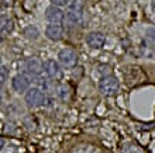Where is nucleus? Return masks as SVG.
Returning a JSON list of instances; mask_svg holds the SVG:
<instances>
[{"mask_svg":"<svg viewBox=\"0 0 155 153\" xmlns=\"http://www.w3.org/2000/svg\"><path fill=\"white\" fill-rule=\"evenodd\" d=\"M23 70L30 76H38L44 70V65L38 58H27L23 62Z\"/></svg>","mask_w":155,"mask_h":153,"instance_id":"obj_4","label":"nucleus"},{"mask_svg":"<svg viewBox=\"0 0 155 153\" xmlns=\"http://www.w3.org/2000/svg\"><path fill=\"white\" fill-rule=\"evenodd\" d=\"M68 8H69L71 11L82 13V10H83V3H82L81 0H69V3H68Z\"/></svg>","mask_w":155,"mask_h":153,"instance_id":"obj_11","label":"nucleus"},{"mask_svg":"<svg viewBox=\"0 0 155 153\" xmlns=\"http://www.w3.org/2000/svg\"><path fill=\"white\" fill-rule=\"evenodd\" d=\"M104 42H106V37L104 34L102 32H97V31H93V32H89L86 35V44L89 45L92 49H100L104 46Z\"/></svg>","mask_w":155,"mask_h":153,"instance_id":"obj_5","label":"nucleus"},{"mask_svg":"<svg viewBox=\"0 0 155 153\" xmlns=\"http://www.w3.org/2000/svg\"><path fill=\"white\" fill-rule=\"evenodd\" d=\"M145 38L150 41V44L155 48V28H147L145 30Z\"/></svg>","mask_w":155,"mask_h":153,"instance_id":"obj_13","label":"nucleus"},{"mask_svg":"<svg viewBox=\"0 0 155 153\" xmlns=\"http://www.w3.org/2000/svg\"><path fill=\"white\" fill-rule=\"evenodd\" d=\"M0 65H2V56H0Z\"/></svg>","mask_w":155,"mask_h":153,"instance_id":"obj_23","label":"nucleus"},{"mask_svg":"<svg viewBox=\"0 0 155 153\" xmlns=\"http://www.w3.org/2000/svg\"><path fill=\"white\" fill-rule=\"evenodd\" d=\"M59 91H58V94H59V97H61L62 100H66L68 98V87H65V86H61L59 87Z\"/></svg>","mask_w":155,"mask_h":153,"instance_id":"obj_15","label":"nucleus"},{"mask_svg":"<svg viewBox=\"0 0 155 153\" xmlns=\"http://www.w3.org/2000/svg\"><path fill=\"white\" fill-rule=\"evenodd\" d=\"M58 59H59V62H61L62 66L71 69V68H75V66H76L79 56H78V53L75 52L74 49L65 48V49H62V51H59V53H58Z\"/></svg>","mask_w":155,"mask_h":153,"instance_id":"obj_3","label":"nucleus"},{"mask_svg":"<svg viewBox=\"0 0 155 153\" xmlns=\"http://www.w3.org/2000/svg\"><path fill=\"white\" fill-rule=\"evenodd\" d=\"M54 3V6H68L69 0H51Z\"/></svg>","mask_w":155,"mask_h":153,"instance_id":"obj_16","label":"nucleus"},{"mask_svg":"<svg viewBox=\"0 0 155 153\" xmlns=\"http://www.w3.org/2000/svg\"><path fill=\"white\" fill-rule=\"evenodd\" d=\"M12 87L14 91L21 93L30 89V77L27 75H16L12 79Z\"/></svg>","mask_w":155,"mask_h":153,"instance_id":"obj_7","label":"nucleus"},{"mask_svg":"<svg viewBox=\"0 0 155 153\" xmlns=\"http://www.w3.org/2000/svg\"><path fill=\"white\" fill-rule=\"evenodd\" d=\"M118 87H120L118 80L114 76H111V75L103 76L102 79H100V81H99V91L106 97L114 96L116 93L118 91Z\"/></svg>","mask_w":155,"mask_h":153,"instance_id":"obj_1","label":"nucleus"},{"mask_svg":"<svg viewBox=\"0 0 155 153\" xmlns=\"http://www.w3.org/2000/svg\"><path fill=\"white\" fill-rule=\"evenodd\" d=\"M7 79H8V69L6 66L0 65V84H3Z\"/></svg>","mask_w":155,"mask_h":153,"instance_id":"obj_14","label":"nucleus"},{"mask_svg":"<svg viewBox=\"0 0 155 153\" xmlns=\"http://www.w3.org/2000/svg\"><path fill=\"white\" fill-rule=\"evenodd\" d=\"M3 146H4V141H3V139H2V138H0V149H2Z\"/></svg>","mask_w":155,"mask_h":153,"instance_id":"obj_19","label":"nucleus"},{"mask_svg":"<svg viewBox=\"0 0 155 153\" xmlns=\"http://www.w3.org/2000/svg\"><path fill=\"white\" fill-rule=\"evenodd\" d=\"M24 35L27 37V38H30V40H37L38 35H40V32H38V30L35 28V27L30 25V27H27V28L24 30Z\"/></svg>","mask_w":155,"mask_h":153,"instance_id":"obj_12","label":"nucleus"},{"mask_svg":"<svg viewBox=\"0 0 155 153\" xmlns=\"http://www.w3.org/2000/svg\"><path fill=\"white\" fill-rule=\"evenodd\" d=\"M0 104H2V96H0Z\"/></svg>","mask_w":155,"mask_h":153,"instance_id":"obj_22","label":"nucleus"},{"mask_svg":"<svg viewBox=\"0 0 155 153\" xmlns=\"http://www.w3.org/2000/svg\"><path fill=\"white\" fill-rule=\"evenodd\" d=\"M25 103L28 107H40L45 103V94L40 87H30L25 91Z\"/></svg>","mask_w":155,"mask_h":153,"instance_id":"obj_2","label":"nucleus"},{"mask_svg":"<svg viewBox=\"0 0 155 153\" xmlns=\"http://www.w3.org/2000/svg\"><path fill=\"white\" fill-rule=\"evenodd\" d=\"M2 41H3V35H2V34H0V42H2Z\"/></svg>","mask_w":155,"mask_h":153,"instance_id":"obj_21","label":"nucleus"},{"mask_svg":"<svg viewBox=\"0 0 155 153\" xmlns=\"http://www.w3.org/2000/svg\"><path fill=\"white\" fill-rule=\"evenodd\" d=\"M151 7H152V10H154V13H155V0H152V3H151Z\"/></svg>","mask_w":155,"mask_h":153,"instance_id":"obj_20","label":"nucleus"},{"mask_svg":"<svg viewBox=\"0 0 155 153\" xmlns=\"http://www.w3.org/2000/svg\"><path fill=\"white\" fill-rule=\"evenodd\" d=\"M14 30V21L12 17L2 16L0 17V34L2 35H8Z\"/></svg>","mask_w":155,"mask_h":153,"instance_id":"obj_10","label":"nucleus"},{"mask_svg":"<svg viewBox=\"0 0 155 153\" xmlns=\"http://www.w3.org/2000/svg\"><path fill=\"white\" fill-rule=\"evenodd\" d=\"M44 72L47 73V76L49 79H57L59 76V65H58L57 61H54V59H47L44 62Z\"/></svg>","mask_w":155,"mask_h":153,"instance_id":"obj_9","label":"nucleus"},{"mask_svg":"<svg viewBox=\"0 0 155 153\" xmlns=\"http://www.w3.org/2000/svg\"><path fill=\"white\" fill-rule=\"evenodd\" d=\"M45 18L51 23V24H61L65 20V14L58 6H49L45 11Z\"/></svg>","mask_w":155,"mask_h":153,"instance_id":"obj_6","label":"nucleus"},{"mask_svg":"<svg viewBox=\"0 0 155 153\" xmlns=\"http://www.w3.org/2000/svg\"><path fill=\"white\" fill-rule=\"evenodd\" d=\"M0 2H2V4H3V6H12L14 0H0Z\"/></svg>","mask_w":155,"mask_h":153,"instance_id":"obj_18","label":"nucleus"},{"mask_svg":"<svg viewBox=\"0 0 155 153\" xmlns=\"http://www.w3.org/2000/svg\"><path fill=\"white\" fill-rule=\"evenodd\" d=\"M45 35L51 41H61L65 35V30L59 24H49L45 28Z\"/></svg>","mask_w":155,"mask_h":153,"instance_id":"obj_8","label":"nucleus"},{"mask_svg":"<svg viewBox=\"0 0 155 153\" xmlns=\"http://www.w3.org/2000/svg\"><path fill=\"white\" fill-rule=\"evenodd\" d=\"M124 153H140V152L135 149V146H134V148H133V146H128V148H126V149H124Z\"/></svg>","mask_w":155,"mask_h":153,"instance_id":"obj_17","label":"nucleus"}]
</instances>
